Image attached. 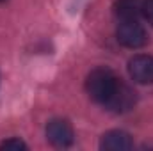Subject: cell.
<instances>
[{
  "instance_id": "1",
  "label": "cell",
  "mask_w": 153,
  "mask_h": 151,
  "mask_svg": "<svg viewBox=\"0 0 153 151\" xmlns=\"http://www.w3.org/2000/svg\"><path fill=\"white\" fill-rule=\"evenodd\" d=\"M117 84H119V78L109 68H96L89 73L85 80V91L93 101L105 107V103L116 91Z\"/></svg>"
},
{
  "instance_id": "2",
  "label": "cell",
  "mask_w": 153,
  "mask_h": 151,
  "mask_svg": "<svg viewBox=\"0 0 153 151\" xmlns=\"http://www.w3.org/2000/svg\"><path fill=\"white\" fill-rule=\"evenodd\" d=\"M116 38L117 43L123 44L125 48H143L148 43V34L146 29L137 21V20H128V21H121L117 30H116Z\"/></svg>"
},
{
  "instance_id": "3",
  "label": "cell",
  "mask_w": 153,
  "mask_h": 151,
  "mask_svg": "<svg viewBox=\"0 0 153 151\" xmlns=\"http://www.w3.org/2000/svg\"><path fill=\"white\" fill-rule=\"evenodd\" d=\"M46 139L55 148H70L75 141L73 126L66 119H52L46 124Z\"/></svg>"
},
{
  "instance_id": "4",
  "label": "cell",
  "mask_w": 153,
  "mask_h": 151,
  "mask_svg": "<svg viewBox=\"0 0 153 151\" xmlns=\"http://www.w3.org/2000/svg\"><path fill=\"white\" fill-rule=\"evenodd\" d=\"M135 100H137L135 91L128 84H125V82L119 80L116 91L112 93V96L109 98V101L105 103V107L116 114H123V112H128L135 105Z\"/></svg>"
},
{
  "instance_id": "5",
  "label": "cell",
  "mask_w": 153,
  "mask_h": 151,
  "mask_svg": "<svg viewBox=\"0 0 153 151\" xmlns=\"http://www.w3.org/2000/svg\"><path fill=\"white\" fill-rule=\"evenodd\" d=\"M128 73L134 82L148 85L153 84V57L152 55H135L128 62Z\"/></svg>"
},
{
  "instance_id": "6",
  "label": "cell",
  "mask_w": 153,
  "mask_h": 151,
  "mask_svg": "<svg viewBox=\"0 0 153 151\" xmlns=\"http://www.w3.org/2000/svg\"><path fill=\"white\" fill-rule=\"evenodd\" d=\"M100 148L107 150V151H126V150L134 148V142H132V137L126 132H123V130H111V132L102 135Z\"/></svg>"
},
{
  "instance_id": "7",
  "label": "cell",
  "mask_w": 153,
  "mask_h": 151,
  "mask_svg": "<svg viewBox=\"0 0 153 151\" xmlns=\"http://www.w3.org/2000/svg\"><path fill=\"white\" fill-rule=\"evenodd\" d=\"M143 0H116L114 2V14L121 21L137 20L141 16Z\"/></svg>"
},
{
  "instance_id": "8",
  "label": "cell",
  "mask_w": 153,
  "mask_h": 151,
  "mask_svg": "<svg viewBox=\"0 0 153 151\" xmlns=\"http://www.w3.org/2000/svg\"><path fill=\"white\" fill-rule=\"evenodd\" d=\"M0 150H11V151H20V150H27L25 142L20 139H7L0 144Z\"/></svg>"
},
{
  "instance_id": "9",
  "label": "cell",
  "mask_w": 153,
  "mask_h": 151,
  "mask_svg": "<svg viewBox=\"0 0 153 151\" xmlns=\"http://www.w3.org/2000/svg\"><path fill=\"white\" fill-rule=\"evenodd\" d=\"M141 16H143L150 25H153V0H143Z\"/></svg>"
},
{
  "instance_id": "10",
  "label": "cell",
  "mask_w": 153,
  "mask_h": 151,
  "mask_svg": "<svg viewBox=\"0 0 153 151\" xmlns=\"http://www.w3.org/2000/svg\"><path fill=\"white\" fill-rule=\"evenodd\" d=\"M0 2H4V0H0Z\"/></svg>"
}]
</instances>
